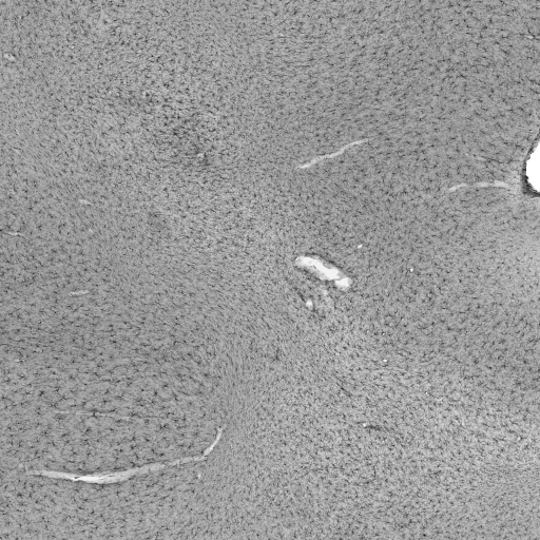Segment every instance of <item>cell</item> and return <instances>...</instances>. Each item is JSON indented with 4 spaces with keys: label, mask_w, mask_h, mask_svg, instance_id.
Returning a JSON list of instances; mask_svg holds the SVG:
<instances>
[{
    "label": "cell",
    "mask_w": 540,
    "mask_h": 540,
    "mask_svg": "<svg viewBox=\"0 0 540 540\" xmlns=\"http://www.w3.org/2000/svg\"><path fill=\"white\" fill-rule=\"evenodd\" d=\"M221 438L222 437L220 435H217L216 441L212 443V445L203 454L199 456L185 457L179 460L177 459L175 461L163 462V464L150 465L143 468L132 469V470H128V471L120 472V473H111V474L107 473L104 475L98 474V475H87V476H75V475H68L66 473L33 471V472H29V474L42 475V476H48V477H53V478H65V479H70L74 481L83 480L86 482H93V484H112V482L128 480L132 478L133 476H137V475L144 474L147 472H157L166 468L175 467V466H179L183 464H189V462H192V461H195V462L202 461L207 458L210 452L215 450Z\"/></svg>",
    "instance_id": "6da1fadb"
}]
</instances>
